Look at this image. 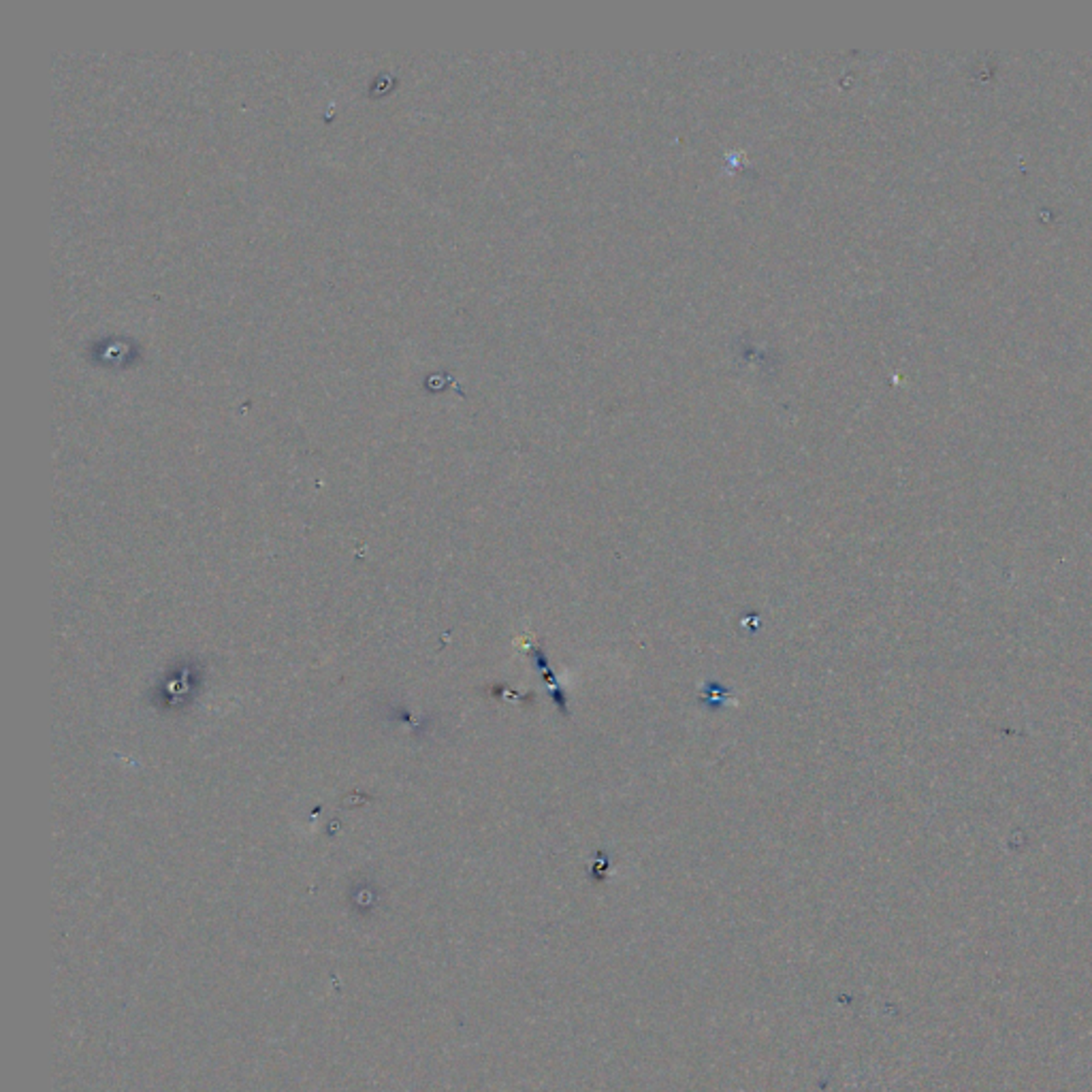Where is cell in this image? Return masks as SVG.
I'll return each mask as SVG.
<instances>
[{
    "mask_svg": "<svg viewBox=\"0 0 1092 1092\" xmlns=\"http://www.w3.org/2000/svg\"><path fill=\"white\" fill-rule=\"evenodd\" d=\"M531 661H533V665H536L537 672L542 674V678H544L546 687H549V694H550V698H553V702H555V706H557V711L561 712V715H567V712H570V711H567V695H566V691H563L561 687H559L557 678H555L553 670H550V661H549V657H546L544 648L533 647L531 648Z\"/></svg>",
    "mask_w": 1092,
    "mask_h": 1092,
    "instance_id": "cell-1",
    "label": "cell"
}]
</instances>
